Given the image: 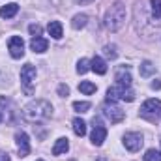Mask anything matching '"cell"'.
Returning a JSON list of instances; mask_svg holds the SVG:
<instances>
[{
    "label": "cell",
    "instance_id": "4316f807",
    "mask_svg": "<svg viewBox=\"0 0 161 161\" xmlns=\"http://www.w3.org/2000/svg\"><path fill=\"white\" fill-rule=\"evenodd\" d=\"M30 34H34V36H40L41 34V28L38 25H30Z\"/></svg>",
    "mask_w": 161,
    "mask_h": 161
},
{
    "label": "cell",
    "instance_id": "4dcf8cb0",
    "mask_svg": "<svg viewBox=\"0 0 161 161\" xmlns=\"http://www.w3.org/2000/svg\"><path fill=\"white\" fill-rule=\"evenodd\" d=\"M69 161H75V159H69Z\"/></svg>",
    "mask_w": 161,
    "mask_h": 161
},
{
    "label": "cell",
    "instance_id": "5b68a950",
    "mask_svg": "<svg viewBox=\"0 0 161 161\" xmlns=\"http://www.w3.org/2000/svg\"><path fill=\"white\" fill-rule=\"evenodd\" d=\"M142 144H144V139H142L141 133L131 131V133H125V135H124V146H125L129 152H139V150L142 148Z\"/></svg>",
    "mask_w": 161,
    "mask_h": 161
},
{
    "label": "cell",
    "instance_id": "30bf717a",
    "mask_svg": "<svg viewBox=\"0 0 161 161\" xmlns=\"http://www.w3.org/2000/svg\"><path fill=\"white\" fill-rule=\"evenodd\" d=\"M141 113H144V114H159L161 113V99H156V97L146 99L141 105Z\"/></svg>",
    "mask_w": 161,
    "mask_h": 161
},
{
    "label": "cell",
    "instance_id": "5bb4252c",
    "mask_svg": "<svg viewBox=\"0 0 161 161\" xmlns=\"http://www.w3.org/2000/svg\"><path fill=\"white\" fill-rule=\"evenodd\" d=\"M17 11H19V6L15 2H9V4H6V6L0 8V17L2 19H11V17L17 15Z\"/></svg>",
    "mask_w": 161,
    "mask_h": 161
},
{
    "label": "cell",
    "instance_id": "7402d4cb",
    "mask_svg": "<svg viewBox=\"0 0 161 161\" xmlns=\"http://www.w3.org/2000/svg\"><path fill=\"white\" fill-rule=\"evenodd\" d=\"M103 54H105L107 58L114 60V58L118 56V53H116V45H105V47H103Z\"/></svg>",
    "mask_w": 161,
    "mask_h": 161
},
{
    "label": "cell",
    "instance_id": "f1b7e54d",
    "mask_svg": "<svg viewBox=\"0 0 161 161\" xmlns=\"http://www.w3.org/2000/svg\"><path fill=\"white\" fill-rule=\"evenodd\" d=\"M152 88H154V90H159V88H161V80L159 79L154 80V82H152Z\"/></svg>",
    "mask_w": 161,
    "mask_h": 161
},
{
    "label": "cell",
    "instance_id": "277c9868",
    "mask_svg": "<svg viewBox=\"0 0 161 161\" xmlns=\"http://www.w3.org/2000/svg\"><path fill=\"white\" fill-rule=\"evenodd\" d=\"M92 124H94V131H92V135H90L92 144H94V146H101V144L105 142V139H107V127L101 124L99 118H94Z\"/></svg>",
    "mask_w": 161,
    "mask_h": 161
},
{
    "label": "cell",
    "instance_id": "d4e9b609",
    "mask_svg": "<svg viewBox=\"0 0 161 161\" xmlns=\"http://www.w3.org/2000/svg\"><path fill=\"white\" fill-rule=\"evenodd\" d=\"M152 4V13L156 19H161V0H150Z\"/></svg>",
    "mask_w": 161,
    "mask_h": 161
},
{
    "label": "cell",
    "instance_id": "d6986e66",
    "mask_svg": "<svg viewBox=\"0 0 161 161\" xmlns=\"http://www.w3.org/2000/svg\"><path fill=\"white\" fill-rule=\"evenodd\" d=\"M152 73H156V66H154L152 62H148V60L142 62V64H141V75H142V77H150Z\"/></svg>",
    "mask_w": 161,
    "mask_h": 161
},
{
    "label": "cell",
    "instance_id": "3957f363",
    "mask_svg": "<svg viewBox=\"0 0 161 161\" xmlns=\"http://www.w3.org/2000/svg\"><path fill=\"white\" fill-rule=\"evenodd\" d=\"M34 80H36V68L32 64H25L23 69H21V84L26 92V96H32L34 94Z\"/></svg>",
    "mask_w": 161,
    "mask_h": 161
},
{
    "label": "cell",
    "instance_id": "ba28073f",
    "mask_svg": "<svg viewBox=\"0 0 161 161\" xmlns=\"http://www.w3.org/2000/svg\"><path fill=\"white\" fill-rule=\"evenodd\" d=\"M15 142H17V150H19V158H26L30 154V141L28 135L25 131H19L15 135Z\"/></svg>",
    "mask_w": 161,
    "mask_h": 161
},
{
    "label": "cell",
    "instance_id": "6da1fadb",
    "mask_svg": "<svg viewBox=\"0 0 161 161\" xmlns=\"http://www.w3.org/2000/svg\"><path fill=\"white\" fill-rule=\"evenodd\" d=\"M23 116H25V120L34 122V124L45 122L53 116V105L45 99H34L23 109Z\"/></svg>",
    "mask_w": 161,
    "mask_h": 161
},
{
    "label": "cell",
    "instance_id": "484cf974",
    "mask_svg": "<svg viewBox=\"0 0 161 161\" xmlns=\"http://www.w3.org/2000/svg\"><path fill=\"white\" fill-rule=\"evenodd\" d=\"M58 96H60V97H66V96H69V88H68L66 84H60V86H58Z\"/></svg>",
    "mask_w": 161,
    "mask_h": 161
},
{
    "label": "cell",
    "instance_id": "d6a6232c",
    "mask_svg": "<svg viewBox=\"0 0 161 161\" xmlns=\"http://www.w3.org/2000/svg\"><path fill=\"white\" fill-rule=\"evenodd\" d=\"M0 120H2V116H0Z\"/></svg>",
    "mask_w": 161,
    "mask_h": 161
},
{
    "label": "cell",
    "instance_id": "7a4b0ae2",
    "mask_svg": "<svg viewBox=\"0 0 161 161\" xmlns=\"http://www.w3.org/2000/svg\"><path fill=\"white\" fill-rule=\"evenodd\" d=\"M125 6L122 4V2H114L109 9H107V13H105V19H103V25H105V28L107 30H111V32H116V30H120L122 26H124V23H125Z\"/></svg>",
    "mask_w": 161,
    "mask_h": 161
},
{
    "label": "cell",
    "instance_id": "ac0fdd59",
    "mask_svg": "<svg viewBox=\"0 0 161 161\" xmlns=\"http://www.w3.org/2000/svg\"><path fill=\"white\" fill-rule=\"evenodd\" d=\"M73 131H75L77 137H84L86 135V124L80 120V118H75L73 120Z\"/></svg>",
    "mask_w": 161,
    "mask_h": 161
},
{
    "label": "cell",
    "instance_id": "2e32d148",
    "mask_svg": "<svg viewBox=\"0 0 161 161\" xmlns=\"http://www.w3.org/2000/svg\"><path fill=\"white\" fill-rule=\"evenodd\" d=\"M47 30H49L51 38H54V40H60L62 38V25L58 21H51L49 26H47Z\"/></svg>",
    "mask_w": 161,
    "mask_h": 161
},
{
    "label": "cell",
    "instance_id": "e0dca14e",
    "mask_svg": "<svg viewBox=\"0 0 161 161\" xmlns=\"http://www.w3.org/2000/svg\"><path fill=\"white\" fill-rule=\"evenodd\" d=\"M86 23H88V15L79 13V15H75V17H73V21H71V26H73L75 30H79V28H82V26H86Z\"/></svg>",
    "mask_w": 161,
    "mask_h": 161
},
{
    "label": "cell",
    "instance_id": "52a82bcc",
    "mask_svg": "<svg viewBox=\"0 0 161 161\" xmlns=\"http://www.w3.org/2000/svg\"><path fill=\"white\" fill-rule=\"evenodd\" d=\"M8 51L13 58H23L25 56V41L21 36H13L8 41Z\"/></svg>",
    "mask_w": 161,
    "mask_h": 161
},
{
    "label": "cell",
    "instance_id": "cb8c5ba5",
    "mask_svg": "<svg viewBox=\"0 0 161 161\" xmlns=\"http://www.w3.org/2000/svg\"><path fill=\"white\" fill-rule=\"evenodd\" d=\"M90 69V60H86V58H80L79 62H77V73H86Z\"/></svg>",
    "mask_w": 161,
    "mask_h": 161
},
{
    "label": "cell",
    "instance_id": "603a6c76",
    "mask_svg": "<svg viewBox=\"0 0 161 161\" xmlns=\"http://www.w3.org/2000/svg\"><path fill=\"white\" fill-rule=\"evenodd\" d=\"M90 107H92V105H90L88 101H75V103H73V109H75L77 113H88Z\"/></svg>",
    "mask_w": 161,
    "mask_h": 161
},
{
    "label": "cell",
    "instance_id": "9a60e30c",
    "mask_svg": "<svg viewBox=\"0 0 161 161\" xmlns=\"http://www.w3.org/2000/svg\"><path fill=\"white\" fill-rule=\"evenodd\" d=\"M68 150H69V142H68L66 137H60V139L54 142V146H53V154H54V156H62V154H66Z\"/></svg>",
    "mask_w": 161,
    "mask_h": 161
},
{
    "label": "cell",
    "instance_id": "7c38bea8",
    "mask_svg": "<svg viewBox=\"0 0 161 161\" xmlns=\"http://www.w3.org/2000/svg\"><path fill=\"white\" fill-rule=\"evenodd\" d=\"M90 69H92L94 73H97V75H105V73H107V64H105L103 58L96 56V58L90 60Z\"/></svg>",
    "mask_w": 161,
    "mask_h": 161
},
{
    "label": "cell",
    "instance_id": "4fadbf2b",
    "mask_svg": "<svg viewBox=\"0 0 161 161\" xmlns=\"http://www.w3.org/2000/svg\"><path fill=\"white\" fill-rule=\"evenodd\" d=\"M124 92H125V86H120V84L111 86V88L107 90V101H109V103H114L116 99H122Z\"/></svg>",
    "mask_w": 161,
    "mask_h": 161
},
{
    "label": "cell",
    "instance_id": "8fae6325",
    "mask_svg": "<svg viewBox=\"0 0 161 161\" xmlns=\"http://www.w3.org/2000/svg\"><path fill=\"white\" fill-rule=\"evenodd\" d=\"M47 47H49V41L45 40V38H41V36H34L32 40H30V49L34 51V53H45L47 51Z\"/></svg>",
    "mask_w": 161,
    "mask_h": 161
},
{
    "label": "cell",
    "instance_id": "1f68e13d",
    "mask_svg": "<svg viewBox=\"0 0 161 161\" xmlns=\"http://www.w3.org/2000/svg\"><path fill=\"white\" fill-rule=\"evenodd\" d=\"M38 161H43V159H38Z\"/></svg>",
    "mask_w": 161,
    "mask_h": 161
},
{
    "label": "cell",
    "instance_id": "44dd1931",
    "mask_svg": "<svg viewBox=\"0 0 161 161\" xmlns=\"http://www.w3.org/2000/svg\"><path fill=\"white\" fill-rule=\"evenodd\" d=\"M144 161H161V152L159 150H154V148H150V150H146V154H144Z\"/></svg>",
    "mask_w": 161,
    "mask_h": 161
},
{
    "label": "cell",
    "instance_id": "ffe728a7",
    "mask_svg": "<svg viewBox=\"0 0 161 161\" xmlns=\"http://www.w3.org/2000/svg\"><path fill=\"white\" fill-rule=\"evenodd\" d=\"M79 90L82 92V94L90 96V94H94L97 88H96V84H94V82H90V80H82V82L79 84Z\"/></svg>",
    "mask_w": 161,
    "mask_h": 161
},
{
    "label": "cell",
    "instance_id": "8992f818",
    "mask_svg": "<svg viewBox=\"0 0 161 161\" xmlns=\"http://www.w3.org/2000/svg\"><path fill=\"white\" fill-rule=\"evenodd\" d=\"M103 114L111 120V124H120V122L125 118V113L122 111L118 105H114V103H107V105L103 107Z\"/></svg>",
    "mask_w": 161,
    "mask_h": 161
},
{
    "label": "cell",
    "instance_id": "83f0119b",
    "mask_svg": "<svg viewBox=\"0 0 161 161\" xmlns=\"http://www.w3.org/2000/svg\"><path fill=\"white\" fill-rule=\"evenodd\" d=\"M0 161H11V159H9V154L0 150Z\"/></svg>",
    "mask_w": 161,
    "mask_h": 161
},
{
    "label": "cell",
    "instance_id": "f546056e",
    "mask_svg": "<svg viewBox=\"0 0 161 161\" xmlns=\"http://www.w3.org/2000/svg\"><path fill=\"white\" fill-rule=\"evenodd\" d=\"M77 4H80V6H84V4H90V2H94V0H75Z\"/></svg>",
    "mask_w": 161,
    "mask_h": 161
},
{
    "label": "cell",
    "instance_id": "9c48e42d",
    "mask_svg": "<svg viewBox=\"0 0 161 161\" xmlns=\"http://www.w3.org/2000/svg\"><path fill=\"white\" fill-rule=\"evenodd\" d=\"M114 79H116V84L129 88L131 86V69H129V66H120L116 69V73H114Z\"/></svg>",
    "mask_w": 161,
    "mask_h": 161
}]
</instances>
